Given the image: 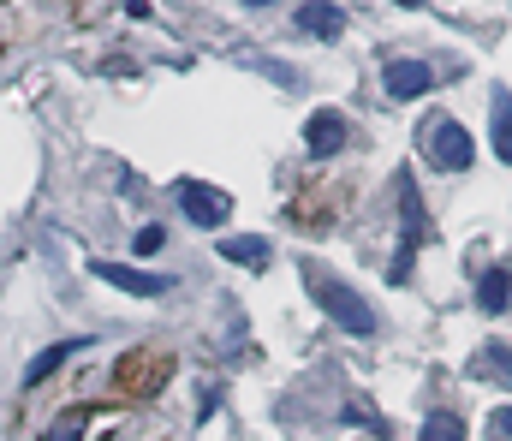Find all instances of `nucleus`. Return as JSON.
I'll list each match as a JSON object with an SVG mask.
<instances>
[{"mask_svg": "<svg viewBox=\"0 0 512 441\" xmlns=\"http://www.w3.org/2000/svg\"><path fill=\"white\" fill-rule=\"evenodd\" d=\"M298 275H304V293L316 298V304L346 328V334H358V340H364V334H376V310H370V298H364V293H352V287H346L340 275H328L322 263H304Z\"/></svg>", "mask_w": 512, "mask_h": 441, "instance_id": "1", "label": "nucleus"}, {"mask_svg": "<svg viewBox=\"0 0 512 441\" xmlns=\"http://www.w3.org/2000/svg\"><path fill=\"white\" fill-rule=\"evenodd\" d=\"M399 209H405V245H399V257H393V281H411V257H417V245L429 239V215H423V197H417V179L399 167Z\"/></svg>", "mask_w": 512, "mask_h": 441, "instance_id": "2", "label": "nucleus"}, {"mask_svg": "<svg viewBox=\"0 0 512 441\" xmlns=\"http://www.w3.org/2000/svg\"><path fill=\"white\" fill-rule=\"evenodd\" d=\"M423 144H429V155H435L447 173H465V167H471V155H477V149H471V132H465L453 114L423 120Z\"/></svg>", "mask_w": 512, "mask_h": 441, "instance_id": "3", "label": "nucleus"}, {"mask_svg": "<svg viewBox=\"0 0 512 441\" xmlns=\"http://www.w3.org/2000/svg\"><path fill=\"white\" fill-rule=\"evenodd\" d=\"M173 197H179L185 221H197V227H221V221L233 215V197H227V191H209L203 179H179Z\"/></svg>", "mask_w": 512, "mask_h": 441, "instance_id": "4", "label": "nucleus"}, {"mask_svg": "<svg viewBox=\"0 0 512 441\" xmlns=\"http://www.w3.org/2000/svg\"><path fill=\"white\" fill-rule=\"evenodd\" d=\"M167 376H173V358L143 346V352H131V358H126V370L114 376V388H120V394H155Z\"/></svg>", "mask_w": 512, "mask_h": 441, "instance_id": "5", "label": "nucleus"}, {"mask_svg": "<svg viewBox=\"0 0 512 441\" xmlns=\"http://www.w3.org/2000/svg\"><path fill=\"white\" fill-rule=\"evenodd\" d=\"M352 138V126H346V114L340 108H316L310 120H304V149L316 155V161H334L340 149Z\"/></svg>", "mask_w": 512, "mask_h": 441, "instance_id": "6", "label": "nucleus"}, {"mask_svg": "<svg viewBox=\"0 0 512 441\" xmlns=\"http://www.w3.org/2000/svg\"><path fill=\"white\" fill-rule=\"evenodd\" d=\"M382 84H387V96H393V102H417V96H429V90H435V72H429L423 60H387Z\"/></svg>", "mask_w": 512, "mask_h": 441, "instance_id": "7", "label": "nucleus"}, {"mask_svg": "<svg viewBox=\"0 0 512 441\" xmlns=\"http://www.w3.org/2000/svg\"><path fill=\"white\" fill-rule=\"evenodd\" d=\"M96 281H108V287H120V293H131V298L173 293V281H167V275H143V269H126V263H96Z\"/></svg>", "mask_w": 512, "mask_h": 441, "instance_id": "8", "label": "nucleus"}, {"mask_svg": "<svg viewBox=\"0 0 512 441\" xmlns=\"http://www.w3.org/2000/svg\"><path fill=\"white\" fill-rule=\"evenodd\" d=\"M298 30L316 36V42H334V36L346 30V12H340L334 0H304V6H298Z\"/></svg>", "mask_w": 512, "mask_h": 441, "instance_id": "9", "label": "nucleus"}, {"mask_svg": "<svg viewBox=\"0 0 512 441\" xmlns=\"http://www.w3.org/2000/svg\"><path fill=\"white\" fill-rule=\"evenodd\" d=\"M221 257L239 263V269H268V263H274V245L256 239V233H227V239H221Z\"/></svg>", "mask_w": 512, "mask_h": 441, "instance_id": "10", "label": "nucleus"}, {"mask_svg": "<svg viewBox=\"0 0 512 441\" xmlns=\"http://www.w3.org/2000/svg\"><path fill=\"white\" fill-rule=\"evenodd\" d=\"M507 298H512V269H507V263H495V269L483 275V287H477V304H483L489 316H501V310H507Z\"/></svg>", "mask_w": 512, "mask_h": 441, "instance_id": "11", "label": "nucleus"}, {"mask_svg": "<svg viewBox=\"0 0 512 441\" xmlns=\"http://www.w3.org/2000/svg\"><path fill=\"white\" fill-rule=\"evenodd\" d=\"M78 352H84V340H66V346H48V352H36V364L24 370V388H36V382H48V376H54V370H60L66 358H78Z\"/></svg>", "mask_w": 512, "mask_h": 441, "instance_id": "12", "label": "nucleus"}, {"mask_svg": "<svg viewBox=\"0 0 512 441\" xmlns=\"http://www.w3.org/2000/svg\"><path fill=\"white\" fill-rule=\"evenodd\" d=\"M477 376H489V382H507L512 388V346L507 340H489L483 352H477V364H471Z\"/></svg>", "mask_w": 512, "mask_h": 441, "instance_id": "13", "label": "nucleus"}, {"mask_svg": "<svg viewBox=\"0 0 512 441\" xmlns=\"http://www.w3.org/2000/svg\"><path fill=\"white\" fill-rule=\"evenodd\" d=\"M489 126H495V155L512 161V96H507V90H495V96H489Z\"/></svg>", "mask_w": 512, "mask_h": 441, "instance_id": "14", "label": "nucleus"}, {"mask_svg": "<svg viewBox=\"0 0 512 441\" xmlns=\"http://www.w3.org/2000/svg\"><path fill=\"white\" fill-rule=\"evenodd\" d=\"M417 441H465V418L441 406V412H429V424H423V436Z\"/></svg>", "mask_w": 512, "mask_h": 441, "instance_id": "15", "label": "nucleus"}, {"mask_svg": "<svg viewBox=\"0 0 512 441\" xmlns=\"http://www.w3.org/2000/svg\"><path fill=\"white\" fill-rule=\"evenodd\" d=\"M84 430H90V412H84V406H72L66 418H54V424L42 430V441H84Z\"/></svg>", "mask_w": 512, "mask_h": 441, "instance_id": "16", "label": "nucleus"}, {"mask_svg": "<svg viewBox=\"0 0 512 441\" xmlns=\"http://www.w3.org/2000/svg\"><path fill=\"white\" fill-rule=\"evenodd\" d=\"M161 239H167L161 227H137V251H143V257H149V251H161Z\"/></svg>", "mask_w": 512, "mask_h": 441, "instance_id": "17", "label": "nucleus"}, {"mask_svg": "<svg viewBox=\"0 0 512 441\" xmlns=\"http://www.w3.org/2000/svg\"><path fill=\"white\" fill-rule=\"evenodd\" d=\"M495 436L512 441V406H501V412H495Z\"/></svg>", "mask_w": 512, "mask_h": 441, "instance_id": "18", "label": "nucleus"}, {"mask_svg": "<svg viewBox=\"0 0 512 441\" xmlns=\"http://www.w3.org/2000/svg\"><path fill=\"white\" fill-rule=\"evenodd\" d=\"M393 6H423V0H393Z\"/></svg>", "mask_w": 512, "mask_h": 441, "instance_id": "19", "label": "nucleus"}, {"mask_svg": "<svg viewBox=\"0 0 512 441\" xmlns=\"http://www.w3.org/2000/svg\"><path fill=\"white\" fill-rule=\"evenodd\" d=\"M251 6H274V0H251Z\"/></svg>", "mask_w": 512, "mask_h": 441, "instance_id": "20", "label": "nucleus"}]
</instances>
